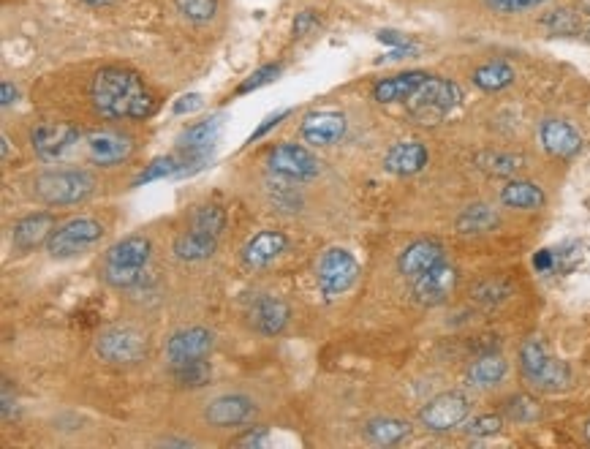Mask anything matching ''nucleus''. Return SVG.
Returning <instances> with one entry per match:
<instances>
[{
    "mask_svg": "<svg viewBox=\"0 0 590 449\" xmlns=\"http://www.w3.org/2000/svg\"><path fill=\"white\" fill-rule=\"evenodd\" d=\"M93 107L104 118L115 120H145L155 112V98L147 93L145 82L134 71L126 69H101L90 85Z\"/></svg>",
    "mask_w": 590,
    "mask_h": 449,
    "instance_id": "1",
    "label": "nucleus"
},
{
    "mask_svg": "<svg viewBox=\"0 0 590 449\" xmlns=\"http://www.w3.org/2000/svg\"><path fill=\"white\" fill-rule=\"evenodd\" d=\"M96 191V177L85 169H55L33 180V194L44 205H77Z\"/></svg>",
    "mask_w": 590,
    "mask_h": 449,
    "instance_id": "2",
    "label": "nucleus"
},
{
    "mask_svg": "<svg viewBox=\"0 0 590 449\" xmlns=\"http://www.w3.org/2000/svg\"><path fill=\"white\" fill-rule=\"evenodd\" d=\"M147 259H150V240L139 235L126 237V240H120L107 251L101 275H104V281L109 286L128 289V286H134L139 281Z\"/></svg>",
    "mask_w": 590,
    "mask_h": 449,
    "instance_id": "3",
    "label": "nucleus"
},
{
    "mask_svg": "<svg viewBox=\"0 0 590 449\" xmlns=\"http://www.w3.org/2000/svg\"><path fill=\"white\" fill-rule=\"evenodd\" d=\"M520 365L528 384L542 392H561L571 384V368L563 360H555L539 338L523 343Z\"/></svg>",
    "mask_w": 590,
    "mask_h": 449,
    "instance_id": "4",
    "label": "nucleus"
},
{
    "mask_svg": "<svg viewBox=\"0 0 590 449\" xmlns=\"http://www.w3.org/2000/svg\"><path fill=\"white\" fill-rule=\"evenodd\" d=\"M359 275L357 259L343 251V248H329L324 251L316 264V281H319V289L324 297H338V294L349 292L354 281Z\"/></svg>",
    "mask_w": 590,
    "mask_h": 449,
    "instance_id": "5",
    "label": "nucleus"
},
{
    "mask_svg": "<svg viewBox=\"0 0 590 449\" xmlns=\"http://www.w3.org/2000/svg\"><path fill=\"white\" fill-rule=\"evenodd\" d=\"M460 98H463V93H460L455 82L441 77H427L425 85L408 98V107H411L416 118L436 120L446 115V112H452L460 104Z\"/></svg>",
    "mask_w": 590,
    "mask_h": 449,
    "instance_id": "6",
    "label": "nucleus"
},
{
    "mask_svg": "<svg viewBox=\"0 0 590 449\" xmlns=\"http://www.w3.org/2000/svg\"><path fill=\"white\" fill-rule=\"evenodd\" d=\"M101 235H104V226L98 221H93V218H74V221H68V224L52 232V237L47 240V251L55 259H68V256L88 251L90 245H96L101 240Z\"/></svg>",
    "mask_w": 590,
    "mask_h": 449,
    "instance_id": "7",
    "label": "nucleus"
},
{
    "mask_svg": "<svg viewBox=\"0 0 590 449\" xmlns=\"http://www.w3.org/2000/svg\"><path fill=\"white\" fill-rule=\"evenodd\" d=\"M96 349L101 360L112 362V365H134V362L145 360L147 341L142 332L117 327V330H107L98 338Z\"/></svg>",
    "mask_w": 590,
    "mask_h": 449,
    "instance_id": "8",
    "label": "nucleus"
},
{
    "mask_svg": "<svg viewBox=\"0 0 590 449\" xmlns=\"http://www.w3.org/2000/svg\"><path fill=\"white\" fill-rule=\"evenodd\" d=\"M471 414V401L465 398L463 392H444L433 401L427 403L419 420L427 430H436V433H444V430H452L457 425H463Z\"/></svg>",
    "mask_w": 590,
    "mask_h": 449,
    "instance_id": "9",
    "label": "nucleus"
},
{
    "mask_svg": "<svg viewBox=\"0 0 590 449\" xmlns=\"http://www.w3.org/2000/svg\"><path fill=\"white\" fill-rule=\"evenodd\" d=\"M270 164V172H275L278 177H286V180H310V177L319 175V158L313 156L310 150L300 145H278L267 158Z\"/></svg>",
    "mask_w": 590,
    "mask_h": 449,
    "instance_id": "10",
    "label": "nucleus"
},
{
    "mask_svg": "<svg viewBox=\"0 0 590 449\" xmlns=\"http://www.w3.org/2000/svg\"><path fill=\"white\" fill-rule=\"evenodd\" d=\"M457 270L452 264H436L433 270H427L419 278H414V297L422 305H441L449 300V294L455 292Z\"/></svg>",
    "mask_w": 590,
    "mask_h": 449,
    "instance_id": "11",
    "label": "nucleus"
},
{
    "mask_svg": "<svg viewBox=\"0 0 590 449\" xmlns=\"http://www.w3.org/2000/svg\"><path fill=\"white\" fill-rule=\"evenodd\" d=\"M213 352V332L204 327H188V330L175 332L166 343V357L172 365H183L191 360H207Z\"/></svg>",
    "mask_w": 590,
    "mask_h": 449,
    "instance_id": "12",
    "label": "nucleus"
},
{
    "mask_svg": "<svg viewBox=\"0 0 590 449\" xmlns=\"http://www.w3.org/2000/svg\"><path fill=\"white\" fill-rule=\"evenodd\" d=\"M256 414V403L245 395H221L215 398L207 411H204V420L215 425V428H237V425H245V422L253 420Z\"/></svg>",
    "mask_w": 590,
    "mask_h": 449,
    "instance_id": "13",
    "label": "nucleus"
},
{
    "mask_svg": "<svg viewBox=\"0 0 590 449\" xmlns=\"http://www.w3.org/2000/svg\"><path fill=\"white\" fill-rule=\"evenodd\" d=\"M79 139V131L71 123H39L30 131V145L41 158H58Z\"/></svg>",
    "mask_w": 590,
    "mask_h": 449,
    "instance_id": "14",
    "label": "nucleus"
},
{
    "mask_svg": "<svg viewBox=\"0 0 590 449\" xmlns=\"http://www.w3.org/2000/svg\"><path fill=\"white\" fill-rule=\"evenodd\" d=\"M248 322L256 332L262 335H281L289 324V305L278 300V297H270L264 294L259 300H253L251 311H248Z\"/></svg>",
    "mask_w": 590,
    "mask_h": 449,
    "instance_id": "15",
    "label": "nucleus"
},
{
    "mask_svg": "<svg viewBox=\"0 0 590 449\" xmlns=\"http://www.w3.org/2000/svg\"><path fill=\"white\" fill-rule=\"evenodd\" d=\"M441 262H444V245L438 243V240H416V243L408 245L406 251L400 254L397 267L408 278H419V275L433 270Z\"/></svg>",
    "mask_w": 590,
    "mask_h": 449,
    "instance_id": "16",
    "label": "nucleus"
},
{
    "mask_svg": "<svg viewBox=\"0 0 590 449\" xmlns=\"http://www.w3.org/2000/svg\"><path fill=\"white\" fill-rule=\"evenodd\" d=\"M539 139H542L544 150L558 158L574 156V153H580L582 147L580 131L566 120H544L542 128H539Z\"/></svg>",
    "mask_w": 590,
    "mask_h": 449,
    "instance_id": "17",
    "label": "nucleus"
},
{
    "mask_svg": "<svg viewBox=\"0 0 590 449\" xmlns=\"http://www.w3.org/2000/svg\"><path fill=\"white\" fill-rule=\"evenodd\" d=\"M346 134V118L340 112H313L302 120V137L310 145H335Z\"/></svg>",
    "mask_w": 590,
    "mask_h": 449,
    "instance_id": "18",
    "label": "nucleus"
},
{
    "mask_svg": "<svg viewBox=\"0 0 590 449\" xmlns=\"http://www.w3.org/2000/svg\"><path fill=\"white\" fill-rule=\"evenodd\" d=\"M52 232H55V218H52V213H33L14 226L11 245H14V251L28 254L36 245L44 243L47 237H52Z\"/></svg>",
    "mask_w": 590,
    "mask_h": 449,
    "instance_id": "19",
    "label": "nucleus"
},
{
    "mask_svg": "<svg viewBox=\"0 0 590 449\" xmlns=\"http://www.w3.org/2000/svg\"><path fill=\"white\" fill-rule=\"evenodd\" d=\"M88 150L90 158L101 166H112L126 161L131 156V139L126 134H117V131H96L88 137Z\"/></svg>",
    "mask_w": 590,
    "mask_h": 449,
    "instance_id": "20",
    "label": "nucleus"
},
{
    "mask_svg": "<svg viewBox=\"0 0 590 449\" xmlns=\"http://www.w3.org/2000/svg\"><path fill=\"white\" fill-rule=\"evenodd\" d=\"M286 251V235L283 232H259V235H253L245 248H242V262L253 267V270H259V267H267L270 262H275L278 256Z\"/></svg>",
    "mask_w": 590,
    "mask_h": 449,
    "instance_id": "21",
    "label": "nucleus"
},
{
    "mask_svg": "<svg viewBox=\"0 0 590 449\" xmlns=\"http://www.w3.org/2000/svg\"><path fill=\"white\" fill-rule=\"evenodd\" d=\"M427 77H430V74H425V71H406V74H397V77L381 79L376 88H373V98L381 101V104L408 101L416 90L425 85Z\"/></svg>",
    "mask_w": 590,
    "mask_h": 449,
    "instance_id": "22",
    "label": "nucleus"
},
{
    "mask_svg": "<svg viewBox=\"0 0 590 449\" xmlns=\"http://www.w3.org/2000/svg\"><path fill=\"white\" fill-rule=\"evenodd\" d=\"M427 166V147L422 142H397L384 158V169L392 175H416Z\"/></svg>",
    "mask_w": 590,
    "mask_h": 449,
    "instance_id": "23",
    "label": "nucleus"
},
{
    "mask_svg": "<svg viewBox=\"0 0 590 449\" xmlns=\"http://www.w3.org/2000/svg\"><path fill=\"white\" fill-rule=\"evenodd\" d=\"M223 118H210L202 120V123H196V126L185 128L180 139H177V145L183 153H191V156H207V150L218 142L221 137V123Z\"/></svg>",
    "mask_w": 590,
    "mask_h": 449,
    "instance_id": "24",
    "label": "nucleus"
},
{
    "mask_svg": "<svg viewBox=\"0 0 590 449\" xmlns=\"http://www.w3.org/2000/svg\"><path fill=\"white\" fill-rule=\"evenodd\" d=\"M215 243H218L215 235L191 229V232H183L175 240V256L180 262H202V259H210L215 254Z\"/></svg>",
    "mask_w": 590,
    "mask_h": 449,
    "instance_id": "25",
    "label": "nucleus"
},
{
    "mask_svg": "<svg viewBox=\"0 0 590 449\" xmlns=\"http://www.w3.org/2000/svg\"><path fill=\"white\" fill-rule=\"evenodd\" d=\"M501 202L512 210H536L544 205V191L525 180H512L501 191Z\"/></svg>",
    "mask_w": 590,
    "mask_h": 449,
    "instance_id": "26",
    "label": "nucleus"
},
{
    "mask_svg": "<svg viewBox=\"0 0 590 449\" xmlns=\"http://www.w3.org/2000/svg\"><path fill=\"white\" fill-rule=\"evenodd\" d=\"M365 436L373 444L392 447V444H400V441H406L411 436V425L403 420H395V417H378V420H370L365 425Z\"/></svg>",
    "mask_w": 590,
    "mask_h": 449,
    "instance_id": "27",
    "label": "nucleus"
},
{
    "mask_svg": "<svg viewBox=\"0 0 590 449\" xmlns=\"http://www.w3.org/2000/svg\"><path fill=\"white\" fill-rule=\"evenodd\" d=\"M501 224V218L490 205H471L465 207L460 218H457V229L463 235H487L493 232L495 226Z\"/></svg>",
    "mask_w": 590,
    "mask_h": 449,
    "instance_id": "28",
    "label": "nucleus"
},
{
    "mask_svg": "<svg viewBox=\"0 0 590 449\" xmlns=\"http://www.w3.org/2000/svg\"><path fill=\"white\" fill-rule=\"evenodd\" d=\"M514 82V69L503 60H493V63H484L474 71V85L479 90H487V93H498V90L509 88Z\"/></svg>",
    "mask_w": 590,
    "mask_h": 449,
    "instance_id": "29",
    "label": "nucleus"
},
{
    "mask_svg": "<svg viewBox=\"0 0 590 449\" xmlns=\"http://www.w3.org/2000/svg\"><path fill=\"white\" fill-rule=\"evenodd\" d=\"M506 376V360L501 354H484L468 368V381L474 387H495Z\"/></svg>",
    "mask_w": 590,
    "mask_h": 449,
    "instance_id": "30",
    "label": "nucleus"
},
{
    "mask_svg": "<svg viewBox=\"0 0 590 449\" xmlns=\"http://www.w3.org/2000/svg\"><path fill=\"white\" fill-rule=\"evenodd\" d=\"M172 376L180 387H191V390H199L204 384H210V365L204 360H191L183 362V365H172Z\"/></svg>",
    "mask_w": 590,
    "mask_h": 449,
    "instance_id": "31",
    "label": "nucleus"
},
{
    "mask_svg": "<svg viewBox=\"0 0 590 449\" xmlns=\"http://www.w3.org/2000/svg\"><path fill=\"white\" fill-rule=\"evenodd\" d=\"M223 226H226V215H223L221 207H196L194 215H191V229H199V232H207V235L218 237L223 232Z\"/></svg>",
    "mask_w": 590,
    "mask_h": 449,
    "instance_id": "32",
    "label": "nucleus"
},
{
    "mask_svg": "<svg viewBox=\"0 0 590 449\" xmlns=\"http://www.w3.org/2000/svg\"><path fill=\"white\" fill-rule=\"evenodd\" d=\"M476 164L482 166L484 172H490V175H514L523 161L517 156H509V153H482L476 158Z\"/></svg>",
    "mask_w": 590,
    "mask_h": 449,
    "instance_id": "33",
    "label": "nucleus"
},
{
    "mask_svg": "<svg viewBox=\"0 0 590 449\" xmlns=\"http://www.w3.org/2000/svg\"><path fill=\"white\" fill-rule=\"evenodd\" d=\"M180 172V161L172 156H161L155 158L153 164L145 166V172L136 177L134 186H142V183H153V180H161V177H172Z\"/></svg>",
    "mask_w": 590,
    "mask_h": 449,
    "instance_id": "34",
    "label": "nucleus"
},
{
    "mask_svg": "<svg viewBox=\"0 0 590 449\" xmlns=\"http://www.w3.org/2000/svg\"><path fill=\"white\" fill-rule=\"evenodd\" d=\"M544 28L550 30L552 36H574L577 30H580V20H577V14L569 9L561 11H552L550 17L544 20Z\"/></svg>",
    "mask_w": 590,
    "mask_h": 449,
    "instance_id": "35",
    "label": "nucleus"
},
{
    "mask_svg": "<svg viewBox=\"0 0 590 449\" xmlns=\"http://www.w3.org/2000/svg\"><path fill=\"white\" fill-rule=\"evenodd\" d=\"M175 3L180 14L191 22H210L215 17V9H218L215 0H175Z\"/></svg>",
    "mask_w": 590,
    "mask_h": 449,
    "instance_id": "36",
    "label": "nucleus"
},
{
    "mask_svg": "<svg viewBox=\"0 0 590 449\" xmlns=\"http://www.w3.org/2000/svg\"><path fill=\"white\" fill-rule=\"evenodd\" d=\"M506 414L512 417L514 422H531L539 417V403L528 398V395H517V398H509L506 401Z\"/></svg>",
    "mask_w": 590,
    "mask_h": 449,
    "instance_id": "37",
    "label": "nucleus"
},
{
    "mask_svg": "<svg viewBox=\"0 0 590 449\" xmlns=\"http://www.w3.org/2000/svg\"><path fill=\"white\" fill-rule=\"evenodd\" d=\"M503 420L498 414H482V417H476V420L468 422V428L465 433L468 436H476V439H487V436H495V433H501Z\"/></svg>",
    "mask_w": 590,
    "mask_h": 449,
    "instance_id": "38",
    "label": "nucleus"
},
{
    "mask_svg": "<svg viewBox=\"0 0 590 449\" xmlns=\"http://www.w3.org/2000/svg\"><path fill=\"white\" fill-rule=\"evenodd\" d=\"M278 74H281V66H264V69H259L256 74H251V77L245 79L237 93H251V90L262 88V85H270Z\"/></svg>",
    "mask_w": 590,
    "mask_h": 449,
    "instance_id": "39",
    "label": "nucleus"
},
{
    "mask_svg": "<svg viewBox=\"0 0 590 449\" xmlns=\"http://www.w3.org/2000/svg\"><path fill=\"white\" fill-rule=\"evenodd\" d=\"M378 41H381V44H389V47H395V49L416 52V47L411 44V39H408V36H403V33H397V30H381V33H378Z\"/></svg>",
    "mask_w": 590,
    "mask_h": 449,
    "instance_id": "40",
    "label": "nucleus"
},
{
    "mask_svg": "<svg viewBox=\"0 0 590 449\" xmlns=\"http://www.w3.org/2000/svg\"><path fill=\"white\" fill-rule=\"evenodd\" d=\"M264 441H267V430L264 428H248L242 436L234 439L237 447H262Z\"/></svg>",
    "mask_w": 590,
    "mask_h": 449,
    "instance_id": "41",
    "label": "nucleus"
},
{
    "mask_svg": "<svg viewBox=\"0 0 590 449\" xmlns=\"http://www.w3.org/2000/svg\"><path fill=\"white\" fill-rule=\"evenodd\" d=\"M204 107V98L199 93H191V96H183L175 104L177 115H188V112H196V109Z\"/></svg>",
    "mask_w": 590,
    "mask_h": 449,
    "instance_id": "42",
    "label": "nucleus"
},
{
    "mask_svg": "<svg viewBox=\"0 0 590 449\" xmlns=\"http://www.w3.org/2000/svg\"><path fill=\"white\" fill-rule=\"evenodd\" d=\"M495 6L503 11H520V9H533V6H539L544 0H493Z\"/></svg>",
    "mask_w": 590,
    "mask_h": 449,
    "instance_id": "43",
    "label": "nucleus"
},
{
    "mask_svg": "<svg viewBox=\"0 0 590 449\" xmlns=\"http://www.w3.org/2000/svg\"><path fill=\"white\" fill-rule=\"evenodd\" d=\"M17 414V401L11 395V381H3V420L9 422Z\"/></svg>",
    "mask_w": 590,
    "mask_h": 449,
    "instance_id": "44",
    "label": "nucleus"
},
{
    "mask_svg": "<svg viewBox=\"0 0 590 449\" xmlns=\"http://www.w3.org/2000/svg\"><path fill=\"white\" fill-rule=\"evenodd\" d=\"M316 25V17H313V11H302L297 22H294V36H305L310 28Z\"/></svg>",
    "mask_w": 590,
    "mask_h": 449,
    "instance_id": "45",
    "label": "nucleus"
},
{
    "mask_svg": "<svg viewBox=\"0 0 590 449\" xmlns=\"http://www.w3.org/2000/svg\"><path fill=\"white\" fill-rule=\"evenodd\" d=\"M286 115H289V112H286V109H283V112H278V115H272V118L264 120L262 126L256 128V131H253V134H251V142H253V139H262L264 134H267V131H270L272 126H278V123H281V120L286 118Z\"/></svg>",
    "mask_w": 590,
    "mask_h": 449,
    "instance_id": "46",
    "label": "nucleus"
},
{
    "mask_svg": "<svg viewBox=\"0 0 590 449\" xmlns=\"http://www.w3.org/2000/svg\"><path fill=\"white\" fill-rule=\"evenodd\" d=\"M17 96H20V93H17V88H14L11 82H3V85H0V101H3V107H11V104L17 101Z\"/></svg>",
    "mask_w": 590,
    "mask_h": 449,
    "instance_id": "47",
    "label": "nucleus"
},
{
    "mask_svg": "<svg viewBox=\"0 0 590 449\" xmlns=\"http://www.w3.org/2000/svg\"><path fill=\"white\" fill-rule=\"evenodd\" d=\"M533 264H536L539 270H550L552 254H550V251H539V254H536V259H533Z\"/></svg>",
    "mask_w": 590,
    "mask_h": 449,
    "instance_id": "48",
    "label": "nucleus"
},
{
    "mask_svg": "<svg viewBox=\"0 0 590 449\" xmlns=\"http://www.w3.org/2000/svg\"><path fill=\"white\" fill-rule=\"evenodd\" d=\"M82 3H88V6H104L109 0H82Z\"/></svg>",
    "mask_w": 590,
    "mask_h": 449,
    "instance_id": "49",
    "label": "nucleus"
},
{
    "mask_svg": "<svg viewBox=\"0 0 590 449\" xmlns=\"http://www.w3.org/2000/svg\"><path fill=\"white\" fill-rule=\"evenodd\" d=\"M582 6H585V14H588V20H590V0H585ZM588 39H590V22H588Z\"/></svg>",
    "mask_w": 590,
    "mask_h": 449,
    "instance_id": "50",
    "label": "nucleus"
},
{
    "mask_svg": "<svg viewBox=\"0 0 590 449\" xmlns=\"http://www.w3.org/2000/svg\"><path fill=\"white\" fill-rule=\"evenodd\" d=\"M585 433H588V439H590V422H588V425H585Z\"/></svg>",
    "mask_w": 590,
    "mask_h": 449,
    "instance_id": "51",
    "label": "nucleus"
}]
</instances>
